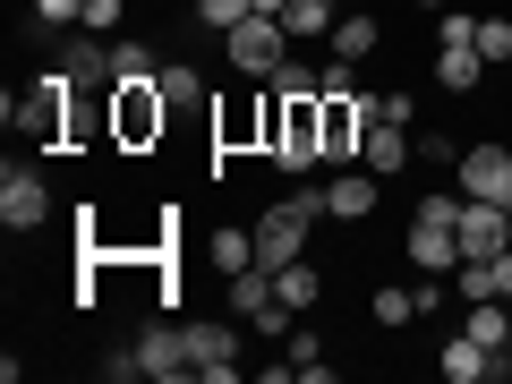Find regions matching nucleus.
<instances>
[{"label": "nucleus", "mask_w": 512, "mask_h": 384, "mask_svg": "<svg viewBox=\"0 0 512 384\" xmlns=\"http://www.w3.org/2000/svg\"><path fill=\"white\" fill-rule=\"evenodd\" d=\"M69 94H77V77L69 69H52L43 77V86H26V94H9V128H18V137H35V146H60V137H69Z\"/></svg>", "instance_id": "nucleus-1"}, {"label": "nucleus", "mask_w": 512, "mask_h": 384, "mask_svg": "<svg viewBox=\"0 0 512 384\" xmlns=\"http://www.w3.org/2000/svg\"><path fill=\"white\" fill-rule=\"evenodd\" d=\"M222 52H231V69L274 77L282 60H291V26H282V18H239L231 35H222Z\"/></svg>", "instance_id": "nucleus-2"}, {"label": "nucleus", "mask_w": 512, "mask_h": 384, "mask_svg": "<svg viewBox=\"0 0 512 384\" xmlns=\"http://www.w3.org/2000/svg\"><path fill=\"white\" fill-rule=\"evenodd\" d=\"M163 120H171L163 86H111V137H120V146H154Z\"/></svg>", "instance_id": "nucleus-3"}, {"label": "nucleus", "mask_w": 512, "mask_h": 384, "mask_svg": "<svg viewBox=\"0 0 512 384\" xmlns=\"http://www.w3.org/2000/svg\"><path fill=\"white\" fill-rule=\"evenodd\" d=\"M0 222H9V231H43V222H52V180H43L35 163L0 171Z\"/></svg>", "instance_id": "nucleus-4"}, {"label": "nucleus", "mask_w": 512, "mask_h": 384, "mask_svg": "<svg viewBox=\"0 0 512 384\" xmlns=\"http://www.w3.org/2000/svg\"><path fill=\"white\" fill-rule=\"evenodd\" d=\"M461 197H487V205H512V154L504 146H478V154H461Z\"/></svg>", "instance_id": "nucleus-5"}, {"label": "nucleus", "mask_w": 512, "mask_h": 384, "mask_svg": "<svg viewBox=\"0 0 512 384\" xmlns=\"http://www.w3.org/2000/svg\"><path fill=\"white\" fill-rule=\"evenodd\" d=\"M444 376H453V384H504L512 376V359H504V350H487V342H478V333H453V342H444Z\"/></svg>", "instance_id": "nucleus-6"}, {"label": "nucleus", "mask_w": 512, "mask_h": 384, "mask_svg": "<svg viewBox=\"0 0 512 384\" xmlns=\"http://www.w3.org/2000/svg\"><path fill=\"white\" fill-rule=\"evenodd\" d=\"M188 367H197L205 384H231V367H239V333H231V325H188Z\"/></svg>", "instance_id": "nucleus-7"}, {"label": "nucleus", "mask_w": 512, "mask_h": 384, "mask_svg": "<svg viewBox=\"0 0 512 384\" xmlns=\"http://www.w3.org/2000/svg\"><path fill=\"white\" fill-rule=\"evenodd\" d=\"M137 359H146V376H197V367H188V325H146Z\"/></svg>", "instance_id": "nucleus-8"}, {"label": "nucleus", "mask_w": 512, "mask_h": 384, "mask_svg": "<svg viewBox=\"0 0 512 384\" xmlns=\"http://www.w3.org/2000/svg\"><path fill=\"white\" fill-rule=\"evenodd\" d=\"M367 205H376V171H367V163H342V180H325V214L367 222Z\"/></svg>", "instance_id": "nucleus-9"}, {"label": "nucleus", "mask_w": 512, "mask_h": 384, "mask_svg": "<svg viewBox=\"0 0 512 384\" xmlns=\"http://www.w3.org/2000/svg\"><path fill=\"white\" fill-rule=\"evenodd\" d=\"M359 163L376 171V180H393V171L410 163V120H376V128H367V146H359Z\"/></svg>", "instance_id": "nucleus-10"}, {"label": "nucleus", "mask_w": 512, "mask_h": 384, "mask_svg": "<svg viewBox=\"0 0 512 384\" xmlns=\"http://www.w3.org/2000/svg\"><path fill=\"white\" fill-rule=\"evenodd\" d=\"M316 299H325V282H316V265H308V256H291V265L274 274V308H282V316H308Z\"/></svg>", "instance_id": "nucleus-11"}, {"label": "nucleus", "mask_w": 512, "mask_h": 384, "mask_svg": "<svg viewBox=\"0 0 512 384\" xmlns=\"http://www.w3.org/2000/svg\"><path fill=\"white\" fill-rule=\"evenodd\" d=\"M60 69H69L77 86H111V43H94V26H86V35L60 43Z\"/></svg>", "instance_id": "nucleus-12"}, {"label": "nucleus", "mask_w": 512, "mask_h": 384, "mask_svg": "<svg viewBox=\"0 0 512 384\" xmlns=\"http://www.w3.org/2000/svg\"><path fill=\"white\" fill-rule=\"evenodd\" d=\"M222 299H231V316H248V325H256V316L274 308V274H265V265H248V274L222 282Z\"/></svg>", "instance_id": "nucleus-13"}, {"label": "nucleus", "mask_w": 512, "mask_h": 384, "mask_svg": "<svg viewBox=\"0 0 512 384\" xmlns=\"http://www.w3.org/2000/svg\"><path fill=\"white\" fill-rule=\"evenodd\" d=\"M205 265H214L222 282L248 274V265H256V231H214V239H205Z\"/></svg>", "instance_id": "nucleus-14"}, {"label": "nucleus", "mask_w": 512, "mask_h": 384, "mask_svg": "<svg viewBox=\"0 0 512 384\" xmlns=\"http://www.w3.org/2000/svg\"><path fill=\"white\" fill-rule=\"evenodd\" d=\"M478 77H487V60H478L470 43H444V52H436V86H453V94H478Z\"/></svg>", "instance_id": "nucleus-15"}, {"label": "nucleus", "mask_w": 512, "mask_h": 384, "mask_svg": "<svg viewBox=\"0 0 512 384\" xmlns=\"http://www.w3.org/2000/svg\"><path fill=\"white\" fill-rule=\"evenodd\" d=\"M367 52H376V18L342 9V18H333V60H367Z\"/></svg>", "instance_id": "nucleus-16"}, {"label": "nucleus", "mask_w": 512, "mask_h": 384, "mask_svg": "<svg viewBox=\"0 0 512 384\" xmlns=\"http://www.w3.org/2000/svg\"><path fill=\"white\" fill-rule=\"evenodd\" d=\"M154 77L163 69H154L146 43H111V86H154Z\"/></svg>", "instance_id": "nucleus-17"}, {"label": "nucleus", "mask_w": 512, "mask_h": 384, "mask_svg": "<svg viewBox=\"0 0 512 384\" xmlns=\"http://www.w3.org/2000/svg\"><path fill=\"white\" fill-rule=\"evenodd\" d=\"M154 86H163V103H171V111H197V103H205V77L188 69V60H171V69L154 77Z\"/></svg>", "instance_id": "nucleus-18"}, {"label": "nucleus", "mask_w": 512, "mask_h": 384, "mask_svg": "<svg viewBox=\"0 0 512 384\" xmlns=\"http://www.w3.org/2000/svg\"><path fill=\"white\" fill-rule=\"evenodd\" d=\"M333 18H342L333 0H291V9H282V26H291V43H299V35H333Z\"/></svg>", "instance_id": "nucleus-19"}, {"label": "nucleus", "mask_w": 512, "mask_h": 384, "mask_svg": "<svg viewBox=\"0 0 512 384\" xmlns=\"http://www.w3.org/2000/svg\"><path fill=\"white\" fill-rule=\"evenodd\" d=\"M478 60H487V69L512 60V18H478Z\"/></svg>", "instance_id": "nucleus-20"}, {"label": "nucleus", "mask_w": 512, "mask_h": 384, "mask_svg": "<svg viewBox=\"0 0 512 384\" xmlns=\"http://www.w3.org/2000/svg\"><path fill=\"white\" fill-rule=\"evenodd\" d=\"M265 86H282V94H325V77H316L308 60H282V69L265 77Z\"/></svg>", "instance_id": "nucleus-21"}, {"label": "nucleus", "mask_w": 512, "mask_h": 384, "mask_svg": "<svg viewBox=\"0 0 512 384\" xmlns=\"http://www.w3.org/2000/svg\"><path fill=\"white\" fill-rule=\"evenodd\" d=\"M197 18L214 26V35H231V26H239V18H256V9H248V0H197Z\"/></svg>", "instance_id": "nucleus-22"}, {"label": "nucleus", "mask_w": 512, "mask_h": 384, "mask_svg": "<svg viewBox=\"0 0 512 384\" xmlns=\"http://www.w3.org/2000/svg\"><path fill=\"white\" fill-rule=\"evenodd\" d=\"M419 316V291H376V325H410Z\"/></svg>", "instance_id": "nucleus-23"}, {"label": "nucleus", "mask_w": 512, "mask_h": 384, "mask_svg": "<svg viewBox=\"0 0 512 384\" xmlns=\"http://www.w3.org/2000/svg\"><path fill=\"white\" fill-rule=\"evenodd\" d=\"M419 154H427V163H461V146H453V137H436V128H427V137H410V163H419Z\"/></svg>", "instance_id": "nucleus-24"}, {"label": "nucleus", "mask_w": 512, "mask_h": 384, "mask_svg": "<svg viewBox=\"0 0 512 384\" xmlns=\"http://www.w3.org/2000/svg\"><path fill=\"white\" fill-rule=\"evenodd\" d=\"M35 18L43 26H77V18H86V0H35Z\"/></svg>", "instance_id": "nucleus-25"}, {"label": "nucleus", "mask_w": 512, "mask_h": 384, "mask_svg": "<svg viewBox=\"0 0 512 384\" xmlns=\"http://www.w3.org/2000/svg\"><path fill=\"white\" fill-rule=\"evenodd\" d=\"M436 43H470L478 52V18H436Z\"/></svg>", "instance_id": "nucleus-26"}, {"label": "nucleus", "mask_w": 512, "mask_h": 384, "mask_svg": "<svg viewBox=\"0 0 512 384\" xmlns=\"http://www.w3.org/2000/svg\"><path fill=\"white\" fill-rule=\"evenodd\" d=\"M120 9H128V0H86V26L103 35V26H120Z\"/></svg>", "instance_id": "nucleus-27"}, {"label": "nucleus", "mask_w": 512, "mask_h": 384, "mask_svg": "<svg viewBox=\"0 0 512 384\" xmlns=\"http://www.w3.org/2000/svg\"><path fill=\"white\" fill-rule=\"evenodd\" d=\"M248 9H256V18H282V9H291V0H248Z\"/></svg>", "instance_id": "nucleus-28"}, {"label": "nucleus", "mask_w": 512, "mask_h": 384, "mask_svg": "<svg viewBox=\"0 0 512 384\" xmlns=\"http://www.w3.org/2000/svg\"><path fill=\"white\" fill-rule=\"evenodd\" d=\"M419 9H444V0H419Z\"/></svg>", "instance_id": "nucleus-29"}, {"label": "nucleus", "mask_w": 512, "mask_h": 384, "mask_svg": "<svg viewBox=\"0 0 512 384\" xmlns=\"http://www.w3.org/2000/svg\"><path fill=\"white\" fill-rule=\"evenodd\" d=\"M333 9H342V0H333Z\"/></svg>", "instance_id": "nucleus-30"}]
</instances>
